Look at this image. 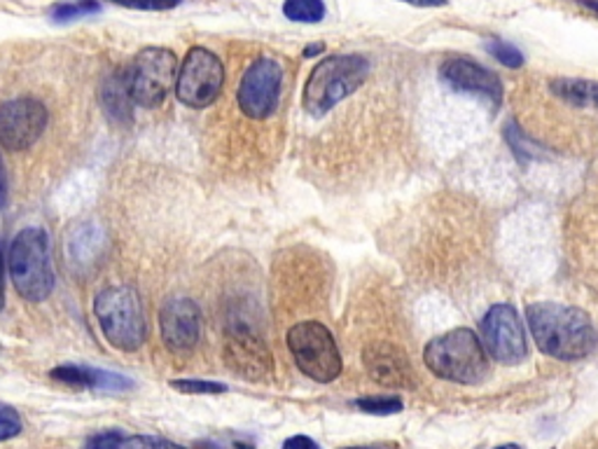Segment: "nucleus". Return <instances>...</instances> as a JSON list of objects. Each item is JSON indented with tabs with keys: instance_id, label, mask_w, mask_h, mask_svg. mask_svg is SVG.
Wrapping results in <instances>:
<instances>
[{
	"instance_id": "obj_1",
	"label": "nucleus",
	"mask_w": 598,
	"mask_h": 449,
	"mask_svg": "<svg viewBox=\"0 0 598 449\" xmlns=\"http://www.w3.org/2000/svg\"><path fill=\"white\" fill-rule=\"evenodd\" d=\"M527 321L542 353L558 361H579L598 344L591 318L577 307L535 303L527 309Z\"/></svg>"
},
{
	"instance_id": "obj_2",
	"label": "nucleus",
	"mask_w": 598,
	"mask_h": 449,
	"mask_svg": "<svg viewBox=\"0 0 598 449\" xmlns=\"http://www.w3.org/2000/svg\"><path fill=\"white\" fill-rule=\"evenodd\" d=\"M369 75V62L361 54H332L318 64L304 85L302 106L313 118H321L358 91Z\"/></svg>"
},
{
	"instance_id": "obj_3",
	"label": "nucleus",
	"mask_w": 598,
	"mask_h": 449,
	"mask_svg": "<svg viewBox=\"0 0 598 449\" xmlns=\"http://www.w3.org/2000/svg\"><path fill=\"white\" fill-rule=\"evenodd\" d=\"M423 361L438 377L456 384H479L489 372L486 349L479 337L467 328L449 330L430 340Z\"/></svg>"
},
{
	"instance_id": "obj_4",
	"label": "nucleus",
	"mask_w": 598,
	"mask_h": 449,
	"mask_svg": "<svg viewBox=\"0 0 598 449\" xmlns=\"http://www.w3.org/2000/svg\"><path fill=\"white\" fill-rule=\"evenodd\" d=\"M10 276L14 291L29 303H43L54 291L49 237L43 228H26L12 239Z\"/></svg>"
},
{
	"instance_id": "obj_5",
	"label": "nucleus",
	"mask_w": 598,
	"mask_h": 449,
	"mask_svg": "<svg viewBox=\"0 0 598 449\" xmlns=\"http://www.w3.org/2000/svg\"><path fill=\"white\" fill-rule=\"evenodd\" d=\"M93 314H97L103 337L112 347L120 351H139L143 347L147 324L141 295L134 288H103L93 299Z\"/></svg>"
},
{
	"instance_id": "obj_6",
	"label": "nucleus",
	"mask_w": 598,
	"mask_h": 449,
	"mask_svg": "<svg viewBox=\"0 0 598 449\" xmlns=\"http://www.w3.org/2000/svg\"><path fill=\"white\" fill-rule=\"evenodd\" d=\"M288 349L309 380L330 384L342 374V353L332 332L318 321H302L288 330Z\"/></svg>"
},
{
	"instance_id": "obj_7",
	"label": "nucleus",
	"mask_w": 598,
	"mask_h": 449,
	"mask_svg": "<svg viewBox=\"0 0 598 449\" xmlns=\"http://www.w3.org/2000/svg\"><path fill=\"white\" fill-rule=\"evenodd\" d=\"M178 59L166 47H145L126 68L129 94L141 108H157L176 89Z\"/></svg>"
},
{
	"instance_id": "obj_8",
	"label": "nucleus",
	"mask_w": 598,
	"mask_h": 449,
	"mask_svg": "<svg viewBox=\"0 0 598 449\" xmlns=\"http://www.w3.org/2000/svg\"><path fill=\"white\" fill-rule=\"evenodd\" d=\"M224 68L218 56L206 47H192L178 68L176 97L187 108H209L220 97Z\"/></svg>"
},
{
	"instance_id": "obj_9",
	"label": "nucleus",
	"mask_w": 598,
	"mask_h": 449,
	"mask_svg": "<svg viewBox=\"0 0 598 449\" xmlns=\"http://www.w3.org/2000/svg\"><path fill=\"white\" fill-rule=\"evenodd\" d=\"M222 359L236 377L246 382H262L274 374V359L265 337L243 321H232L224 330Z\"/></svg>"
},
{
	"instance_id": "obj_10",
	"label": "nucleus",
	"mask_w": 598,
	"mask_h": 449,
	"mask_svg": "<svg viewBox=\"0 0 598 449\" xmlns=\"http://www.w3.org/2000/svg\"><path fill=\"white\" fill-rule=\"evenodd\" d=\"M280 85H284V68H280V64L272 56L255 59L243 73L236 91L243 116H248L251 120L272 118L278 108Z\"/></svg>"
},
{
	"instance_id": "obj_11",
	"label": "nucleus",
	"mask_w": 598,
	"mask_h": 449,
	"mask_svg": "<svg viewBox=\"0 0 598 449\" xmlns=\"http://www.w3.org/2000/svg\"><path fill=\"white\" fill-rule=\"evenodd\" d=\"M481 342L489 355L505 365H519L527 359V335L521 318L510 305H494L481 318Z\"/></svg>"
},
{
	"instance_id": "obj_12",
	"label": "nucleus",
	"mask_w": 598,
	"mask_h": 449,
	"mask_svg": "<svg viewBox=\"0 0 598 449\" xmlns=\"http://www.w3.org/2000/svg\"><path fill=\"white\" fill-rule=\"evenodd\" d=\"M47 127V108L31 97H19L0 106V145L10 153L29 150L43 136Z\"/></svg>"
},
{
	"instance_id": "obj_13",
	"label": "nucleus",
	"mask_w": 598,
	"mask_h": 449,
	"mask_svg": "<svg viewBox=\"0 0 598 449\" xmlns=\"http://www.w3.org/2000/svg\"><path fill=\"white\" fill-rule=\"evenodd\" d=\"M164 347L180 355L190 353L201 337V311L190 297H168L159 311Z\"/></svg>"
},
{
	"instance_id": "obj_14",
	"label": "nucleus",
	"mask_w": 598,
	"mask_h": 449,
	"mask_svg": "<svg viewBox=\"0 0 598 449\" xmlns=\"http://www.w3.org/2000/svg\"><path fill=\"white\" fill-rule=\"evenodd\" d=\"M440 78L449 89L473 94V97L491 103V108H498L502 103V85L496 78V73L479 66L477 62L461 59V56L446 59L440 66Z\"/></svg>"
},
{
	"instance_id": "obj_15",
	"label": "nucleus",
	"mask_w": 598,
	"mask_h": 449,
	"mask_svg": "<svg viewBox=\"0 0 598 449\" xmlns=\"http://www.w3.org/2000/svg\"><path fill=\"white\" fill-rule=\"evenodd\" d=\"M363 363L369 377L388 388H409L414 384V368L407 353L390 342H372L363 351Z\"/></svg>"
},
{
	"instance_id": "obj_16",
	"label": "nucleus",
	"mask_w": 598,
	"mask_h": 449,
	"mask_svg": "<svg viewBox=\"0 0 598 449\" xmlns=\"http://www.w3.org/2000/svg\"><path fill=\"white\" fill-rule=\"evenodd\" d=\"M49 377L54 382H62L73 388H89V391H106V393L129 391L136 386L129 377H124V374L97 370L89 365H73V363L49 370Z\"/></svg>"
},
{
	"instance_id": "obj_17",
	"label": "nucleus",
	"mask_w": 598,
	"mask_h": 449,
	"mask_svg": "<svg viewBox=\"0 0 598 449\" xmlns=\"http://www.w3.org/2000/svg\"><path fill=\"white\" fill-rule=\"evenodd\" d=\"M552 94L575 108L598 110V83L585 78H554L550 83Z\"/></svg>"
},
{
	"instance_id": "obj_18",
	"label": "nucleus",
	"mask_w": 598,
	"mask_h": 449,
	"mask_svg": "<svg viewBox=\"0 0 598 449\" xmlns=\"http://www.w3.org/2000/svg\"><path fill=\"white\" fill-rule=\"evenodd\" d=\"M103 108L108 110V116L115 122H131V106H134V99L129 94L126 85V70L120 75H110L103 85L101 94Z\"/></svg>"
},
{
	"instance_id": "obj_19",
	"label": "nucleus",
	"mask_w": 598,
	"mask_h": 449,
	"mask_svg": "<svg viewBox=\"0 0 598 449\" xmlns=\"http://www.w3.org/2000/svg\"><path fill=\"white\" fill-rule=\"evenodd\" d=\"M284 14L297 24H318L325 19L323 0H286Z\"/></svg>"
},
{
	"instance_id": "obj_20",
	"label": "nucleus",
	"mask_w": 598,
	"mask_h": 449,
	"mask_svg": "<svg viewBox=\"0 0 598 449\" xmlns=\"http://www.w3.org/2000/svg\"><path fill=\"white\" fill-rule=\"evenodd\" d=\"M101 12L99 0H70V3H59L49 10V17L56 24L75 22V19H85Z\"/></svg>"
},
{
	"instance_id": "obj_21",
	"label": "nucleus",
	"mask_w": 598,
	"mask_h": 449,
	"mask_svg": "<svg viewBox=\"0 0 598 449\" xmlns=\"http://www.w3.org/2000/svg\"><path fill=\"white\" fill-rule=\"evenodd\" d=\"M365 415L374 417H388V415H398L402 412V401L398 396H369V398H358L353 403Z\"/></svg>"
},
{
	"instance_id": "obj_22",
	"label": "nucleus",
	"mask_w": 598,
	"mask_h": 449,
	"mask_svg": "<svg viewBox=\"0 0 598 449\" xmlns=\"http://www.w3.org/2000/svg\"><path fill=\"white\" fill-rule=\"evenodd\" d=\"M171 388L185 393V396H218V393L228 391V384L209 380H174Z\"/></svg>"
},
{
	"instance_id": "obj_23",
	"label": "nucleus",
	"mask_w": 598,
	"mask_h": 449,
	"mask_svg": "<svg viewBox=\"0 0 598 449\" xmlns=\"http://www.w3.org/2000/svg\"><path fill=\"white\" fill-rule=\"evenodd\" d=\"M486 50H489L502 66H508V68H521L523 66V54L514 45L498 41V37H491V41L486 43Z\"/></svg>"
},
{
	"instance_id": "obj_24",
	"label": "nucleus",
	"mask_w": 598,
	"mask_h": 449,
	"mask_svg": "<svg viewBox=\"0 0 598 449\" xmlns=\"http://www.w3.org/2000/svg\"><path fill=\"white\" fill-rule=\"evenodd\" d=\"M22 434V417L12 405L0 403V442H5L10 438H16Z\"/></svg>"
},
{
	"instance_id": "obj_25",
	"label": "nucleus",
	"mask_w": 598,
	"mask_h": 449,
	"mask_svg": "<svg viewBox=\"0 0 598 449\" xmlns=\"http://www.w3.org/2000/svg\"><path fill=\"white\" fill-rule=\"evenodd\" d=\"M112 6H122L129 10H143V12H166L180 6V0H108Z\"/></svg>"
},
{
	"instance_id": "obj_26",
	"label": "nucleus",
	"mask_w": 598,
	"mask_h": 449,
	"mask_svg": "<svg viewBox=\"0 0 598 449\" xmlns=\"http://www.w3.org/2000/svg\"><path fill=\"white\" fill-rule=\"evenodd\" d=\"M124 436L120 430H101L87 438L85 449H124Z\"/></svg>"
},
{
	"instance_id": "obj_27",
	"label": "nucleus",
	"mask_w": 598,
	"mask_h": 449,
	"mask_svg": "<svg viewBox=\"0 0 598 449\" xmlns=\"http://www.w3.org/2000/svg\"><path fill=\"white\" fill-rule=\"evenodd\" d=\"M124 449H185L182 445H176L166 438L155 436H131L124 440Z\"/></svg>"
},
{
	"instance_id": "obj_28",
	"label": "nucleus",
	"mask_w": 598,
	"mask_h": 449,
	"mask_svg": "<svg viewBox=\"0 0 598 449\" xmlns=\"http://www.w3.org/2000/svg\"><path fill=\"white\" fill-rule=\"evenodd\" d=\"M284 449H321V447H318V442L307 436H292L284 442Z\"/></svg>"
},
{
	"instance_id": "obj_29",
	"label": "nucleus",
	"mask_w": 598,
	"mask_h": 449,
	"mask_svg": "<svg viewBox=\"0 0 598 449\" xmlns=\"http://www.w3.org/2000/svg\"><path fill=\"white\" fill-rule=\"evenodd\" d=\"M5 204H8V180H5L3 160H0V211L5 209Z\"/></svg>"
},
{
	"instance_id": "obj_30",
	"label": "nucleus",
	"mask_w": 598,
	"mask_h": 449,
	"mask_svg": "<svg viewBox=\"0 0 598 449\" xmlns=\"http://www.w3.org/2000/svg\"><path fill=\"white\" fill-rule=\"evenodd\" d=\"M400 3L414 6V8H444L446 0H400Z\"/></svg>"
},
{
	"instance_id": "obj_31",
	"label": "nucleus",
	"mask_w": 598,
	"mask_h": 449,
	"mask_svg": "<svg viewBox=\"0 0 598 449\" xmlns=\"http://www.w3.org/2000/svg\"><path fill=\"white\" fill-rule=\"evenodd\" d=\"M5 305V258L3 249H0V309Z\"/></svg>"
},
{
	"instance_id": "obj_32",
	"label": "nucleus",
	"mask_w": 598,
	"mask_h": 449,
	"mask_svg": "<svg viewBox=\"0 0 598 449\" xmlns=\"http://www.w3.org/2000/svg\"><path fill=\"white\" fill-rule=\"evenodd\" d=\"M323 50H325V45H321V43H318V45H309V47L304 50V56H307V59H311V56H315V54H323Z\"/></svg>"
},
{
	"instance_id": "obj_33",
	"label": "nucleus",
	"mask_w": 598,
	"mask_h": 449,
	"mask_svg": "<svg viewBox=\"0 0 598 449\" xmlns=\"http://www.w3.org/2000/svg\"><path fill=\"white\" fill-rule=\"evenodd\" d=\"M342 449H384V447H342Z\"/></svg>"
},
{
	"instance_id": "obj_34",
	"label": "nucleus",
	"mask_w": 598,
	"mask_h": 449,
	"mask_svg": "<svg viewBox=\"0 0 598 449\" xmlns=\"http://www.w3.org/2000/svg\"><path fill=\"white\" fill-rule=\"evenodd\" d=\"M496 449H519L517 445H502V447H496Z\"/></svg>"
},
{
	"instance_id": "obj_35",
	"label": "nucleus",
	"mask_w": 598,
	"mask_h": 449,
	"mask_svg": "<svg viewBox=\"0 0 598 449\" xmlns=\"http://www.w3.org/2000/svg\"><path fill=\"white\" fill-rule=\"evenodd\" d=\"M587 6H589L591 10H596V12H598V3H591V0H587Z\"/></svg>"
}]
</instances>
